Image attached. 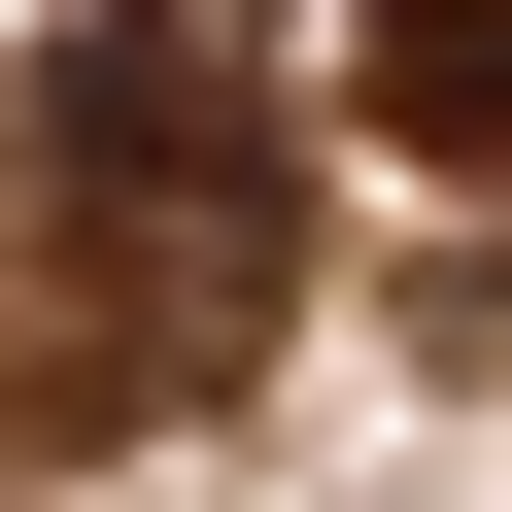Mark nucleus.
<instances>
[{"instance_id":"nucleus-1","label":"nucleus","mask_w":512,"mask_h":512,"mask_svg":"<svg viewBox=\"0 0 512 512\" xmlns=\"http://www.w3.org/2000/svg\"><path fill=\"white\" fill-rule=\"evenodd\" d=\"M35 205H69V410H171V376H239V308H274V171H239V0H69Z\"/></svg>"},{"instance_id":"nucleus-2","label":"nucleus","mask_w":512,"mask_h":512,"mask_svg":"<svg viewBox=\"0 0 512 512\" xmlns=\"http://www.w3.org/2000/svg\"><path fill=\"white\" fill-rule=\"evenodd\" d=\"M342 137L444 171V205H512V0H342Z\"/></svg>"}]
</instances>
